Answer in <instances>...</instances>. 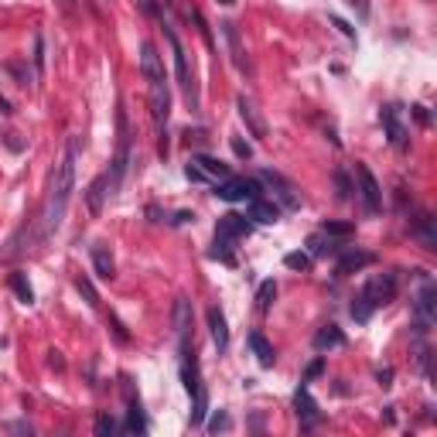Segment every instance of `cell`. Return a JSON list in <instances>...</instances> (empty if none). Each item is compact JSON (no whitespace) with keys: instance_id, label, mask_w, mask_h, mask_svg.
Segmentation results:
<instances>
[{"instance_id":"6da1fadb","label":"cell","mask_w":437,"mask_h":437,"mask_svg":"<svg viewBox=\"0 0 437 437\" xmlns=\"http://www.w3.org/2000/svg\"><path fill=\"white\" fill-rule=\"evenodd\" d=\"M76 158H79V137H69L65 140V154H62V160L51 171L48 199L41 205V215H38L41 239H51L62 229V219L69 212V199H72V188H76Z\"/></svg>"},{"instance_id":"7a4b0ae2","label":"cell","mask_w":437,"mask_h":437,"mask_svg":"<svg viewBox=\"0 0 437 437\" xmlns=\"http://www.w3.org/2000/svg\"><path fill=\"white\" fill-rule=\"evenodd\" d=\"M140 72L147 79V99H151V117L160 137V158H167V117H171V92H167V72H164V58L151 41L140 44Z\"/></svg>"},{"instance_id":"3957f363","label":"cell","mask_w":437,"mask_h":437,"mask_svg":"<svg viewBox=\"0 0 437 437\" xmlns=\"http://www.w3.org/2000/svg\"><path fill=\"white\" fill-rule=\"evenodd\" d=\"M164 31H167L171 51H174L178 85H181V92H185V99H188L192 113H199V85H195V76H192V69H188V51H185V44H181V38H178V31H174V24H171V21H164Z\"/></svg>"},{"instance_id":"277c9868","label":"cell","mask_w":437,"mask_h":437,"mask_svg":"<svg viewBox=\"0 0 437 437\" xmlns=\"http://www.w3.org/2000/svg\"><path fill=\"white\" fill-rule=\"evenodd\" d=\"M434 321H437V287L427 280V283L420 287L417 301H413V331H417V335H427V331L434 328Z\"/></svg>"},{"instance_id":"5b68a950","label":"cell","mask_w":437,"mask_h":437,"mask_svg":"<svg viewBox=\"0 0 437 437\" xmlns=\"http://www.w3.org/2000/svg\"><path fill=\"white\" fill-rule=\"evenodd\" d=\"M215 188V199L222 201H249L256 199V195H263V185L256 181V178H222V181H215L212 185Z\"/></svg>"},{"instance_id":"8992f818","label":"cell","mask_w":437,"mask_h":437,"mask_svg":"<svg viewBox=\"0 0 437 437\" xmlns=\"http://www.w3.org/2000/svg\"><path fill=\"white\" fill-rule=\"evenodd\" d=\"M356 181H358V199H362L365 215H379L383 212V188H379V181L372 178V171L365 164H356Z\"/></svg>"},{"instance_id":"52a82bcc","label":"cell","mask_w":437,"mask_h":437,"mask_svg":"<svg viewBox=\"0 0 437 437\" xmlns=\"http://www.w3.org/2000/svg\"><path fill=\"white\" fill-rule=\"evenodd\" d=\"M263 188H270L274 192V201H277L280 208H301V192L283 178L277 171H260V178H256Z\"/></svg>"},{"instance_id":"ba28073f","label":"cell","mask_w":437,"mask_h":437,"mask_svg":"<svg viewBox=\"0 0 437 437\" xmlns=\"http://www.w3.org/2000/svg\"><path fill=\"white\" fill-rule=\"evenodd\" d=\"M379 119H383L386 140H390L397 151H403V147L410 144V130H406V123H403V110H399L397 103H390V106L379 110Z\"/></svg>"},{"instance_id":"9c48e42d","label":"cell","mask_w":437,"mask_h":437,"mask_svg":"<svg viewBox=\"0 0 437 437\" xmlns=\"http://www.w3.org/2000/svg\"><path fill=\"white\" fill-rule=\"evenodd\" d=\"M372 308H383V304H390L393 297H397V274H376V277L369 280L362 290H358Z\"/></svg>"},{"instance_id":"30bf717a","label":"cell","mask_w":437,"mask_h":437,"mask_svg":"<svg viewBox=\"0 0 437 437\" xmlns=\"http://www.w3.org/2000/svg\"><path fill=\"white\" fill-rule=\"evenodd\" d=\"M294 410H297L301 431H311V427H318L321 410H318V403H315V397H311V390H308V386H301V390L294 393Z\"/></svg>"},{"instance_id":"8fae6325","label":"cell","mask_w":437,"mask_h":437,"mask_svg":"<svg viewBox=\"0 0 437 437\" xmlns=\"http://www.w3.org/2000/svg\"><path fill=\"white\" fill-rule=\"evenodd\" d=\"M236 110L242 123H246V130H249V137H267V119L260 117V110H256V103L249 99V96H236Z\"/></svg>"},{"instance_id":"7c38bea8","label":"cell","mask_w":437,"mask_h":437,"mask_svg":"<svg viewBox=\"0 0 437 437\" xmlns=\"http://www.w3.org/2000/svg\"><path fill=\"white\" fill-rule=\"evenodd\" d=\"M249 233H253V222H249L246 215H236V212L222 215V219H219V226H215V236H219V239H233V242L246 239Z\"/></svg>"},{"instance_id":"4fadbf2b","label":"cell","mask_w":437,"mask_h":437,"mask_svg":"<svg viewBox=\"0 0 437 437\" xmlns=\"http://www.w3.org/2000/svg\"><path fill=\"white\" fill-rule=\"evenodd\" d=\"M171 318H174L178 345H181V349H188V345H192V338H188V335H192V301H188V297H178V301H174V315H171Z\"/></svg>"},{"instance_id":"5bb4252c","label":"cell","mask_w":437,"mask_h":437,"mask_svg":"<svg viewBox=\"0 0 437 437\" xmlns=\"http://www.w3.org/2000/svg\"><path fill=\"white\" fill-rule=\"evenodd\" d=\"M126 386V420H123V431L126 434H147V420H144V410H140V399L133 397V390H130V379H123Z\"/></svg>"},{"instance_id":"9a60e30c","label":"cell","mask_w":437,"mask_h":437,"mask_svg":"<svg viewBox=\"0 0 437 437\" xmlns=\"http://www.w3.org/2000/svg\"><path fill=\"white\" fill-rule=\"evenodd\" d=\"M246 219H249V222H263V226H270V222H277L280 219V205L274 199L256 195V199H249V205H246Z\"/></svg>"},{"instance_id":"2e32d148","label":"cell","mask_w":437,"mask_h":437,"mask_svg":"<svg viewBox=\"0 0 437 437\" xmlns=\"http://www.w3.org/2000/svg\"><path fill=\"white\" fill-rule=\"evenodd\" d=\"M113 199V188H110V171H103L89 188H85V205H89V212L92 215H99L103 212V201Z\"/></svg>"},{"instance_id":"e0dca14e","label":"cell","mask_w":437,"mask_h":437,"mask_svg":"<svg viewBox=\"0 0 437 437\" xmlns=\"http://www.w3.org/2000/svg\"><path fill=\"white\" fill-rule=\"evenodd\" d=\"M222 35H226V44H229V55H233V65L239 72H249V58H246V48H242V38H239V28L233 21H222L219 24Z\"/></svg>"},{"instance_id":"ac0fdd59","label":"cell","mask_w":437,"mask_h":437,"mask_svg":"<svg viewBox=\"0 0 437 437\" xmlns=\"http://www.w3.org/2000/svg\"><path fill=\"white\" fill-rule=\"evenodd\" d=\"M372 263H376V256L365 253V249H338V274L342 277L345 274H358V270H365Z\"/></svg>"},{"instance_id":"d6986e66","label":"cell","mask_w":437,"mask_h":437,"mask_svg":"<svg viewBox=\"0 0 437 437\" xmlns=\"http://www.w3.org/2000/svg\"><path fill=\"white\" fill-rule=\"evenodd\" d=\"M208 331H212V342L219 352L229 349V324H226V315L219 308H208Z\"/></svg>"},{"instance_id":"ffe728a7","label":"cell","mask_w":437,"mask_h":437,"mask_svg":"<svg viewBox=\"0 0 437 437\" xmlns=\"http://www.w3.org/2000/svg\"><path fill=\"white\" fill-rule=\"evenodd\" d=\"M338 249H342V242L321 229L308 236V256H338Z\"/></svg>"},{"instance_id":"44dd1931","label":"cell","mask_w":437,"mask_h":437,"mask_svg":"<svg viewBox=\"0 0 437 437\" xmlns=\"http://www.w3.org/2000/svg\"><path fill=\"white\" fill-rule=\"evenodd\" d=\"M413 236L420 239V246H424V249H437L434 219H431L427 212H417V219H413Z\"/></svg>"},{"instance_id":"7402d4cb","label":"cell","mask_w":437,"mask_h":437,"mask_svg":"<svg viewBox=\"0 0 437 437\" xmlns=\"http://www.w3.org/2000/svg\"><path fill=\"white\" fill-rule=\"evenodd\" d=\"M92 270H96V277H103V280L117 277V263H113V256H110V249L103 242L92 246Z\"/></svg>"},{"instance_id":"603a6c76","label":"cell","mask_w":437,"mask_h":437,"mask_svg":"<svg viewBox=\"0 0 437 437\" xmlns=\"http://www.w3.org/2000/svg\"><path fill=\"white\" fill-rule=\"evenodd\" d=\"M345 345V331L338 324H324L318 335H315V349L318 352H328V349H342Z\"/></svg>"},{"instance_id":"cb8c5ba5","label":"cell","mask_w":437,"mask_h":437,"mask_svg":"<svg viewBox=\"0 0 437 437\" xmlns=\"http://www.w3.org/2000/svg\"><path fill=\"white\" fill-rule=\"evenodd\" d=\"M246 342H249L253 356H256V362H260L263 369H270V365L277 362V356H274V345H270V342H267L260 331H249V338H246Z\"/></svg>"},{"instance_id":"d4e9b609","label":"cell","mask_w":437,"mask_h":437,"mask_svg":"<svg viewBox=\"0 0 437 437\" xmlns=\"http://www.w3.org/2000/svg\"><path fill=\"white\" fill-rule=\"evenodd\" d=\"M199 164L201 171L208 174V181L215 185V181H222V178H229V164H222L219 158H208V154H199V158H192Z\"/></svg>"},{"instance_id":"484cf974","label":"cell","mask_w":437,"mask_h":437,"mask_svg":"<svg viewBox=\"0 0 437 437\" xmlns=\"http://www.w3.org/2000/svg\"><path fill=\"white\" fill-rule=\"evenodd\" d=\"M233 249H236V242H233V239H219V236H215L212 253H208V256H212V260H222V263H229V267H233V263H236V253H233Z\"/></svg>"},{"instance_id":"4316f807","label":"cell","mask_w":437,"mask_h":437,"mask_svg":"<svg viewBox=\"0 0 437 437\" xmlns=\"http://www.w3.org/2000/svg\"><path fill=\"white\" fill-rule=\"evenodd\" d=\"M274 297H277V283H274V280H263V283H260V290H256V311H260V315H267V311H270V304H274Z\"/></svg>"},{"instance_id":"83f0119b","label":"cell","mask_w":437,"mask_h":437,"mask_svg":"<svg viewBox=\"0 0 437 437\" xmlns=\"http://www.w3.org/2000/svg\"><path fill=\"white\" fill-rule=\"evenodd\" d=\"M10 287H14V294H17L21 304H35V290H31V283H28V277H24L21 270L10 274Z\"/></svg>"},{"instance_id":"f1b7e54d","label":"cell","mask_w":437,"mask_h":437,"mask_svg":"<svg viewBox=\"0 0 437 437\" xmlns=\"http://www.w3.org/2000/svg\"><path fill=\"white\" fill-rule=\"evenodd\" d=\"M349 311H352V318H356L358 324H365V321L372 318V311H376V308H372V304H369V301H365L362 294H356V297H352V308H349Z\"/></svg>"},{"instance_id":"f546056e","label":"cell","mask_w":437,"mask_h":437,"mask_svg":"<svg viewBox=\"0 0 437 437\" xmlns=\"http://www.w3.org/2000/svg\"><path fill=\"white\" fill-rule=\"evenodd\" d=\"M137 7L147 14V17H160L164 21V10H167V0H137Z\"/></svg>"},{"instance_id":"4dcf8cb0","label":"cell","mask_w":437,"mask_h":437,"mask_svg":"<svg viewBox=\"0 0 437 437\" xmlns=\"http://www.w3.org/2000/svg\"><path fill=\"white\" fill-rule=\"evenodd\" d=\"M117 431H119V424L110 417V413H99V417H96V434L99 437H113Z\"/></svg>"},{"instance_id":"1f68e13d","label":"cell","mask_w":437,"mask_h":437,"mask_svg":"<svg viewBox=\"0 0 437 437\" xmlns=\"http://www.w3.org/2000/svg\"><path fill=\"white\" fill-rule=\"evenodd\" d=\"M321 233H328V236H335V239H349L356 229H352L349 222H324V226H321Z\"/></svg>"},{"instance_id":"d6a6232c","label":"cell","mask_w":437,"mask_h":437,"mask_svg":"<svg viewBox=\"0 0 437 437\" xmlns=\"http://www.w3.org/2000/svg\"><path fill=\"white\" fill-rule=\"evenodd\" d=\"M335 188H338V199H342V201L352 199V181H349V174H345L342 167L335 171Z\"/></svg>"},{"instance_id":"836d02e7","label":"cell","mask_w":437,"mask_h":437,"mask_svg":"<svg viewBox=\"0 0 437 437\" xmlns=\"http://www.w3.org/2000/svg\"><path fill=\"white\" fill-rule=\"evenodd\" d=\"M229 427H233L229 413H226V410H215V417L208 420V434H219V431H229Z\"/></svg>"},{"instance_id":"e575fe53","label":"cell","mask_w":437,"mask_h":437,"mask_svg":"<svg viewBox=\"0 0 437 437\" xmlns=\"http://www.w3.org/2000/svg\"><path fill=\"white\" fill-rule=\"evenodd\" d=\"M283 263H287L290 270H308V267H311V256H308V253H287Z\"/></svg>"},{"instance_id":"d590c367","label":"cell","mask_w":437,"mask_h":437,"mask_svg":"<svg viewBox=\"0 0 437 437\" xmlns=\"http://www.w3.org/2000/svg\"><path fill=\"white\" fill-rule=\"evenodd\" d=\"M76 287H79L82 294H85V301H89L92 308L99 304V294H96V287H92V280H89V277H76Z\"/></svg>"},{"instance_id":"8d00e7d4","label":"cell","mask_w":437,"mask_h":437,"mask_svg":"<svg viewBox=\"0 0 437 437\" xmlns=\"http://www.w3.org/2000/svg\"><path fill=\"white\" fill-rule=\"evenodd\" d=\"M185 178H188V181H195V185H212V181H208V174L201 171L195 160H188V167H185Z\"/></svg>"},{"instance_id":"74e56055","label":"cell","mask_w":437,"mask_h":437,"mask_svg":"<svg viewBox=\"0 0 437 437\" xmlns=\"http://www.w3.org/2000/svg\"><path fill=\"white\" fill-rule=\"evenodd\" d=\"M229 144H233V154H236L239 160H249V158H253V147H249L242 137H229Z\"/></svg>"},{"instance_id":"f35d334b","label":"cell","mask_w":437,"mask_h":437,"mask_svg":"<svg viewBox=\"0 0 437 437\" xmlns=\"http://www.w3.org/2000/svg\"><path fill=\"white\" fill-rule=\"evenodd\" d=\"M35 72H44V38L41 35H35Z\"/></svg>"},{"instance_id":"ab89813d","label":"cell","mask_w":437,"mask_h":437,"mask_svg":"<svg viewBox=\"0 0 437 437\" xmlns=\"http://www.w3.org/2000/svg\"><path fill=\"white\" fill-rule=\"evenodd\" d=\"M331 24H335V28H338V31H342V35H345L349 41H356V31H352V28H349V24L342 21V17H331Z\"/></svg>"},{"instance_id":"60d3db41","label":"cell","mask_w":437,"mask_h":437,"mask_svg":"<svg viewBox=\"0 0 437 437\" xmlns=\"http://www.w3.org/2000/svg\"><path fill=\"white\" fill-rule=\"evenodd\" d=\"M345 3H349L352 10H358V17H362V21L369 17V3H365V0H345Z\"/></svg>"},{"instance_id":"b9f144b4","label":"cell","mask_w":437,"mask_h":437,"mask_svg":"<svg viewBox=\"0 0 437 437\" xmlns=\"http://www.w3.org/2000/svg\"><path fill=\"white\" fill-rule=\"evenodd\" d=\"M376 379H379V386H390V379H393V369H379V372H376Z\"/></svg>"},{"instance_id":"7bdbcfd3","label":"cell","mask_w":437,"mask_h":437,"mask_svg":"<svg viewBox=\"0 0 437 437\" xmlns=\"http://www.w3.org/2000/svg\"><path fill=\"white\" fill-rule=\"evenodd\" d=\"M413 117L420 119V123H424V126H427V123H431V117H427V106H413Z\"/></svg>"},{"instance_id":"ee69618b","label":"cell","mask_w":437,"mask_h":437,"mask_svg":"<svg viewBox=\"0 0 437 437\" xmlns=\"http://www.w3.org/2000/svg\"><path fill=\"white\" fill-rule=\"evenodd\" d=\"M110 324H113V331H117V338H119V342H126V338H130V335L123 331V324H119L117 318H110Z\"/></svg>"},{"instance_id":"f6af8a7d","label":"cell","mask_w":437,"mask_h":437,"mask_svg":"<svg viewBox=\"0 0 437 437\" xmlns=\"http://www.w3.org/2000/svg\"><path fill=\"white\" fill-rule=\"evenodd\" d=\"M7 431H17V434H31V424H7Z\"/></svg>"},{"instance_id":"bcb514c9","label":"cell","mask_w":437,"mask_h":437,"mask_svg":"<svg viewBox=\"0 0 437 437\" xmlns=\"http://www.w3.org/2000/svg\"><path fill=\"white\" fill-rule=\"evenodd\" d=\"M0 110H3V113H14V106L7 103V96H3V92H0Z\"/></svg>"},{"instance_id":"7dc6e473","label":"cell","mask_w":437,"mask_h":437,"mask_svg":"<svg viewBox=\"0 0 437 437\" xmlns=\"http://www.w3.org/2000/svg\"><path fill=\"white\" fill-rule=\"evenodd\" d=\"M219 3H226V7H233V3H236V0H219Z\"/></svg>"}]
</instances>
